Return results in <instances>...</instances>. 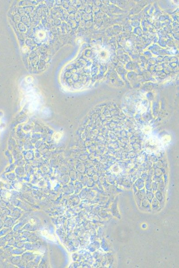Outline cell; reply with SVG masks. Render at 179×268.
I'll use <instances>...</instances> for the list:
<instances>
[{
	"label": "cell",
	"instance_id": "6da1fadb",
	"mask_svg": "<svg viewBox=\"0 0 179 268\" xmlns=\"http://www.w3.org/2000/svg\"><path fill=\"white\" fill-rule=\"evenodd\" d=\"M41 234L43 236V237H46V238L48 239L49 240H52V241L54 240V237H53L52 235L49 234L47 230H44V231H42Z\"/></svg>",
	"mask_w": 179,
	"mask_h": 268
}]
</instances>
